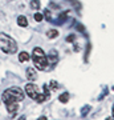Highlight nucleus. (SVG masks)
<instances>
[{"instance_id":"1","label":"nucleus","mask_w":114,"mask_h":120,"mask_svg":"<svg viewBox=\"0 0 114 120\" xmlns=\"http://www.w3.org/2000/svg\"><path fill=\"white\" fill-rule=\"evenodd\" d=\"M24 100V91L19 87H12L3 92V101L5 103H20Z\"/></svg>"},{"instance_id":"2","label":"nucleus","mask_w":114,"mask_h":120,"mask_svg":"<svg viewBox=\"0 0 114 120\" xmlns=\"http://www.w3.org/2000/svg\"><path fill=\"white\" fill-rule=\"evenodd\" d=\"M31 59L33 60L35 68L38 69V71H44V69L48 67V57H47V55H45V52L42 51L40 47L33 48Z\"/></svg>"},{"instance_id":"3","label":"nucleus","mask_w":114,"mask_h":120,"mask_svg":"<svg viewBox=\"0 0 114 120\" xmlns=\"http://www.w3.org/2000/svg\"><path fill=\"white\" fill-rule=\"evenodd\" d=\"M0 49L4 52V53L13 55V53L17 52V44L7 34H0Z\"/></svg>"},{"instance_id":"4","label":"nucleus","mask_w":114,"mask_h":120,"mask_svg":"<svg viewBox=\"0 0 114 120\" xmlns=\"http://www.w3.org/2000/svg\"><path fill=\"white\" fill-rule=\"evenodd\" d=\"M25 92L31 99H33L35 101H37V103H44V101L48 100L47 96L44 94H38V90H37V86H36V84L28 83L25 86Z\"/></svg>"},{"instance_id":"5","label":"nucleus","mask_w":114,"mask_h":120,"mask_svg":"<svg viewBox=\"0 0 114 120\" xmlns=\"http://www.w3.org/2000/svg\"><path fill=\"white\" fill-rule=\"evenodd\" d=\"M47 57H48V65H52L53 67L57 63V60H59V52L55 51V49H52L47 55Z\"/></svg>"},{"instance_id":"6","label":"nucleus","mask_w":114,"mask_h":120,"mask_svg":"<svg viewBox=\"0 0 114 120\" xmlns=\"http://www.w3.org/2000/svg\"><path fill=\"white\" fill-rule=\"evenodd\" d=\"M25 73H27V79L29 82H35L37 79V72H36V68H33V67H28Z\"/></svg>"},{"instance_id":"7","label":"nucleus","mask_w":114,"mask_h":120,"mask_svg":"<svg viewBox=\"0 0 114 120\" xmlns=\"http://www.w3.org/2000/svg\"><path fill=\"white\" fill-rule=\"evenodd\" d=\"M66 19H68V12H61L60 13V16L57 17L53 23H55L56 26H62L64 23L66 22Z\"/></svg>"},{"instance_id":"8","label":"nucleus","mask_w":114,"mask_h":120,"mask_svg":"<svg viewBox=\"0 0 114 120\" xmlns=\"http://www.w3.org/2000/svg\"><path fill=\"white\" fill-rule=\"evenodd\" d=\"M5 107H7V111L13 115L19 111V103H5Z\"/></svg>"},{"instance_id":"9","label":"nucleus","mask_w":114,"mask_h":120,"mask_svg":"<svg viewBox=\"0 0 114 120\" xmlns=\"http://www.w3.org/2000/svg\"><path fill=\"white\" fill-rule=\"evenodd\" d=\"M29 59H31V56H29V53H28V52L23 51V52H20V53H19V61H20V63H27Z\"/></svg>"},{"instance_id":"10","label":"nucleus","mask_w":114,"mask_h":120,"mask_svg":"<svg viewBox=\"0 0 114 120\" xmlns=\"http://www.w3.org/2000/svg\"><path fill=\"white\" fill-rule=\"evenodd\" d=\"M17 24H19L20 27H24V28H25V27L28 26V20H27V17L23 16V15H20V16L17 17Z\"/></svg>"},{"instance_id":"11","label":"nucleus","mask_w":114,"mask_h":120,"mask_svg":"<svg viewBox=\"0 0 114 120\" xmlns=\"http://www.w3.org/2000/svg\"><path fill=\"white\" fill-rule=\"evenodd\" d=\"M59 100H60V103H68L69 101V94L68 92H64V94H61L59 96Z\"/></svg>"},{"instance_id":"12","label":"nucleus","mask_w":114,"mask_h":120,"mask_svg":"<svg viewBox=\"0 0 114 120\" xmlns=\"http://www.w3.org/2000/svg\"><path fill=\"white\" fill-rule=\"evenodd\" d=\"M47 36H48V39H56L59 36V31L49 30V31H47Z\"/></svg>"},{"instance_id":"13","label":"nucleus","mask_w":114,"mask_h":120,"mask_svg":"<svg viewBox=\"0 0 114 120\" xmlns=\"http://www.w3.org/2000/svg\"><path fill=\"white\" fill-rule=\"evenodd\" d=\"M90 108H92L90 105H84V107H82V111H81V116H82V117H85V116L89 113Z\"/></svg>"},{"instance_id":"14","label":"nucleus","mask_w":114,"mask_h":120,"mask_svg":"<svg viewBox=\"0 0 114 120\" xmlns=\"http://www.w3.org/2000/svg\"><path fill=\"white\" fill-rule=\"evenodd\" d=\"M42 17H45L48 22H52V13H51V11H49V9H45L44 13H42Z\"/></svg>"},{"instance_id":"15","label":"nucleus","mask_w":114,"mask_h":120,"mask_svg":"<svg viewBox=\"0 0 114 120\" xmlns=\"http://www.w3.org/2000/svg\"><path fill=\"white\" fill-rule=\"evenodd\" d=\"M31 5H32L33 9H38L41 4H40V0H32V1H31Z\"/></svg>"},{"instance_id":"16","label":"nucleus","mask_w":114,"mask_h":120,"mask_svg":"<svg viewBox=\"0 0 114 120\" xmlns=\"http://www.w3.org/2000/svg\"><path fill=\"white\" fill-rule=\"evenodd\" d=\"M35 20H36V22L37 23H40L42 20V19H44V17H42V13H35Z\"/></svg>"},{"instance_id":"17","label":"nucleus","mask_w":114,"mask_h":120,"mask_svg":"<svg viewBox=\"0 0 114 120\" xmlns=\"http://www.w3.org/2000/svg\"><path fill=\"white\" fill-rule=\"evenodd\" d=\"M49 87H51V90H53V91H56L57 90V87H59V84L55 82V80H52L51 83H49Z\"/></svg>"},{"instance_id":"18","label":"nucleus","mask_w":114,"mask_h":120,"mask_svg":"<svg viewBox=\"0 0 114 120\" xmlns=\"http://www.w3.org/2000/svg\"><path fill=\"white\" fill-rule=\"evenodd\" d=\"M74 39H76V35H69L66 38V41L68 43H72V41H74Z\"/></svg>"},{"instance_id":"19","label":"nucleus","mask_w":114,"mask_h":120,"mask_svg":"<svg viewBox=\"0 0 114 120\" xmlns=\"http://www.w3.org/2000/svg\"><path fill=\"white\" fill-rule=\"evenodd\" d=\"M76 28H77V31H80V32H85V27L82 26V24H80V23L76 26Z\"/></svg>"},{"instance_id":"20","label":"nucleus","mask_w":114,"mask_h":120,"mask_svg":"<svg viewBox=\"0 0 114 120\" xmlns=\"http://www.w3.org/2000/svg\"><path fill=\"white\" fill-rule=\"evenodd\" d=\"M89 52H90V44H88V47H86V53H85V61H88Z\"/></svg>"},{"instance_id":"21","label":"nucleus","mask_w":114,"mask_h":120,"mask_svg":"<svg viewBox=\"0 0 114 120\" xmlns=\"http://www.w3.org/2000/svg\"><path fill=\"white\" fill-rule=\"evenodd\" d=\"M107 94H109V91H107V90H105V91H104V92H102V95H101V96L98 98V100H102V99L105 98V96H106V95H107Z\"/></svg>"},{"instance_id":"22","label":"nucleus","mask_w":114,"mask_h":120,"mask_svg":"<svg viewBox=\"0 0 114 120\" xmlns=\"http://www.w3.org/2000/svg\"><path fill=\"white\" fill-rule=\"evenodd\" d=\"M80 51V47L78 45H74V52H78Z\"/></svg>"},{"instance_id":"23","label":"nucleus","mask_w":114,"mask_h":120,"mask_svg":"<svg viewBox=\"0 0 114 120\" xmlns=\"http://www.w3.org/2000/svg\"><path fill=\"white\" fill-rule=\"evenodd\" d=\"M51 7H52V8H59V5H57V4H51Z\"/></svg>"}]
</instances>
